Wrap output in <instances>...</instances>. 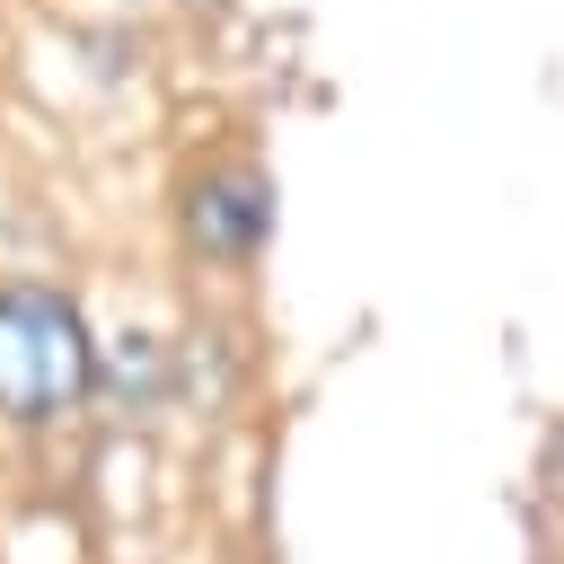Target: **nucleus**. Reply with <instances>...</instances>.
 Returning <instances> with one entry per match:
<instances>
[{
	"label": "nucleus",
	"instance_id": "1",
	"mask_svg": "<svg viewBox=\"0 0 564 564\" xmlns=\"http://www.w3.org/2000/svg\"><path fill=\"white\" fill-rule=\"evenodd\" d=\"M88 388V335L79 308L53 291H0V414L44 423Z\"/></svg>",
	"mask_w": 564,
	"mask_h": 564
},
{
	"label": "nucleus",
	"instance_id": "2",
	"mask_svg": "<svg viewBox=\"0 0 564 564\" xmlns=\"http://www.w3.org/2000/svg\"><path fill=\"white\" fill-rule=\"evenodd\" d=\"M264 220H273V194H264L256 167H220V176H203V185L185 194V238H194L203 256H220V264L256 256Z\"/></svg>",
	"mask_w": 564,
	"mask_h": 564
}]
</instances>
